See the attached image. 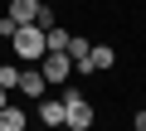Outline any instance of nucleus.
<instances>
[{"label":"nucleus","instance_id":"1","mask_svg":"<svg viewBox=\"0 0 146 131\" xmlns=\"http://www.w3.org/2000/svg\"><path fill=\"white\" fill-rule=\"evenodd\" d=\"M10 44H15V58L25 63V68L44 58V29H39V24H20V29L10 34Z\"/></svg>","mask_w":146,"mask_h":131},{"label":"nucleus","instance_id":"2","mask_svg":"<svg viewBox=\"0 0 146 131\" xmlns=\"http://www.w3.org/2000/svg\"><path fill=\"white\" fill-rule=\"evenodd\" d=\"M93 121H98V112H93V102L83 92H63V126L68 131H88Z\"/></svg>","mask_w":146,"mask_h":131},{"label":"nucleus","instance_id":"3","mask_svg":"<svg viewBox=\"0 0 146 131\" xmlns=\"http://www.w3.org/2000/svg\"><path fill=\"white\" fill-rule=\"evenodd\" d=\"M34 68L44 73V83H49V88H63V83L73 78V58H68V53H44Z\"/></svg>","mask_w":146,"mask_h":131},{"label":"nucleus","instance_id":"4","mask_svg":"<svg viewBox=\"0 0 146 131\" xmlns=\"http://www.w3.org/2000/svg\"><path fill=\"white\" fill-rule=\"evenodd\" d=\"M15 92H25V97H34V102H39V97L49 92V83H44V73L29 63V68H20V83H15Z\"/></svg>","mask_w":146,"mask_h":131},{"label":"nucleus","instance_id":"5","mask_svg":"<svg viewBox=\"0 0 146 131\" xmlns=\"http://www.w3.org/2000/svg\"><path fill=\"white\" fill-rule=\"evenodd\" d=\"M44 15V0H10V20L15 24H39Z\"/></svg>","mask_w":146,"mask_h":131},{"label":"nucleus","instance_id":"6","mask_svg":"<svg viewBox=\"0 0 146 131\" xmlns=\"http://www.w3.org/2000/svg\"><path fill=\"white\" fill-rule=\"evenodd\" d=\"M39 121H44L49 131H58V126H63V97H49V92H44V97H39Z\"/></svg>","mask_w":146,"mask_h":131},{"label":"nucleus","instance_id":"7","mask_svg":"<svg viewBox=\"0 0 146 131\" xmlns=\"http://www.w3.org/2000/svg\"><path fill=\"white\" fill-rule=\"evenodd\" d=\"M25 126H29L25 107H0V131H25Z\"/></svg>","mask_w":146,"mask_h":131},{"label":"nucleus","instance_id":"8","mask_svg":"<svg viewBox=\"0 0 146 131\" xmlns=\"http://www.w3.org/2000/svg\"><path fill=\"white\" fill-rule=\"evenodd\" d=\"M88 63H93V73H107L112 63H117V49H107V44H93V53H88Z\"/></svg>","mask_w":146,"mask_h":131},{"label":"nucleus","instance_id":"9","mask_svg":"<svg viewBox=\"0 0 146 131\" xmlns=\"http://www.w3.org/2000/svg\"><path fill=\"white\" fill-rule=\"evenodd\" d=\"M63 49H68V29L63 24H49L44 29V53H63Z\"/></svg>","mask_w":146,"mask_h":131},{"label":"nucleus","instance_id":"10","mask_svg":"<svg viewBox=\"0 0 146 131\" xmlns=\"http://www.w3.org/2000/svg\"><path fill=\"white\" fill-rule=\"evenodd\" d=\"M15 83H20V63H0V88L15 92Z\"/></svg>","mask_w":146,"mask_h":131},{"label":"nucleus","instance_id":"11","mask_svg":"<svg viewBox=\"0 0 146 131\" xmlns=\"http://www.w3.org/2000/svg\"><path fill=\"white\" fill-rule=\"evenodd\" d=\"M15 29H20V24H15V20H10V15H0V34H5V39H10V34H15Z\"/></svg>","mask_w":146,"mask_h":131},{"label":"nucleus","instance_id":"12","mask_svg":"<svg viewBox=\"0 0 146 131\" xmlns=\"http://www.w3.org/2000/svg\"><path fill=\"white\" fill-rule=\"evenodd\" d=\"M131 126H136V131H146V107H141V112L131 117Z\"/></svg>","mask_w":146,"mask_h":131},{"label":"nucleus","instance_id":"13","mask_svg":"<svg viewBox=\"0 0 146 131\" xmlns=\"http://www.w3.org/2000/svg\"><path fill=\"white\" fill-rule=\"evenodd\" d=\"M0 107H10V88H0Z\"/></svg>","mask_w":146,"mask_h":131},{"label":"nucleus","instance_id":"14","mask_svg":"<svg viewBox=\"0 0 146 131\" xmlns=\"http://www.w3.org/2000/svg\"><path fill=\"white\" fill-rule=\"evenodd\" d=\"M44 131H49V126H44Z\"/></svg>","mask_w":146,"mask_h":131}]
</instances>
